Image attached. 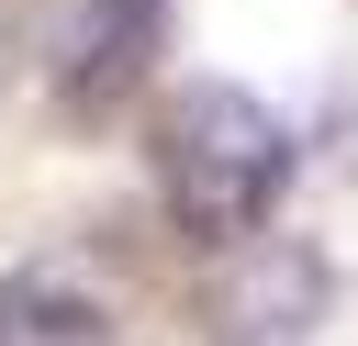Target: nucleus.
I'll use <instances>...</instances> for the list:
<instances>
[{
	"instance_id": "1",
	"label": "nucleus",
	"mask_w": 358,
	"mask_h": 346,
	"mask_svg": "<svg viewBox=\"0 0 358 346\" xmlns=\"http://www.w3.org/2000/svg\"><path fill=\"white\" fill-rule=\"evenodd\" d=\"M157 190L190 246H246L291 190V123L235 78H190L157 112Z\"/></svg>"
},
{
	"instance_id": "2",
	"label": "nucleus",
	"mask_w": 358,
	"mask_h": 346,
	"mask_svg": "<svg viewBox=\"0 0 358 346\" xmlns=\"http://www.w3.org/2000/svg\"><path fill=\"white\" fill-rule=\"evenodd\" d=\"M324 324V257L302 234H246L224 246L201 290V346H313Z\"/></svg>"
},
{
	"instance_id": "3",
	"label": "nucleus",
	"mask_w": 358,
	"mask_h": 346,
	"mask_svg": "<svg viewBox=\"0 0 358 346\" xmlns=\"http://www.w3.org/2000/svg\"><path fill=\"white\" fill-rule=\"evenodd\" d=\"M157 33H168V0H67L56 11V100L90 123V112H112L134 78H145V56H157Z\"/></svg>"
}]
</instances>
